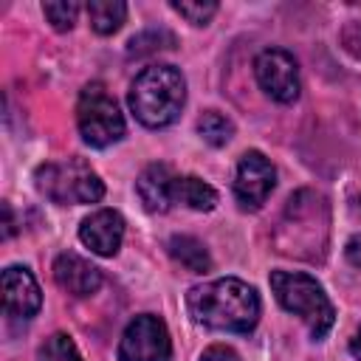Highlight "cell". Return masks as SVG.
I'll return each instance as SVG.
<instances>
[{"label": "cell", "mask_w": 361, "mask_h": 361, "mask_svg": "<svg viewBox=\"0 0 361 361\" xmlns=\"http://www.w3.org/2000/svg\"><path fill=\"white\" fill-rule=\"evenodd\" d=\"M37 361H82V355L76 341L68 333H54L39 344Z\"/></svg>", "instance_id": "cell-18"}, {"label": "cell", "mask_w": 361, "mask_h": 361, "mask_svg": "<svg viewBox=\"0 0 361 361\" xmlns=\"http://www.w3.org/2000/svg\"><path fill=\"white\" fill-rule=\"evenodd\" d=\"M274 186H276L274 164L259 149L243 152V158L237 164V172H234V197H237L240 209L257 212L271 197Z\"/></svg>", "instance_id": "cell-8"}, {"label": "cell", "mask_w": 361, "mask_h": 361, "mask_svg": "<svg viewBox=\"0 0 361 361\" xmlns=\"http://www.w3.org/2000/svg\"><path fill=\"white\" fill-rule=\"evenodd\" d=\"M42 14L48 17V23L56 31H71L73 23H76V14H79V3H73V0H51V3H42Z\"/></svg>", "instance_id": "cell-19"}, {"label": "cell", "mask_w": 361, "mask_h": 361, "mask_svg": "<svg viewBox=\"0 0 361 361\" xmlns=\"http://www.w3.org/2000/svg\"><path fill=\"white\" fill-rule=\"evenodd\" d=\"M76 124H79V135L85 138V144H90L96 149H104V147L121 141L124 133H127L124 116L118 110V102L99 82L87 85L79 93Z\"/></svg>", "instance_id": "cell-5"}, {"label": "cell", "mask_w": 361, "mask_h": 361, "mask_svg": "<svg viewBox=\"0 0 361 361\" xmlns=\"http://www.w3.org/2000/svg\"><path fill=\"white\" fill-rule=\"evenodd\" d=\"M87 20L90 28L102 37L116 34L127 20V3L121 0H90L87 3Z\"/></svg>", "instance_id": "cell-15"}, {"label": "cell", "mask_w": 361, "mask_h": 361, "mask_svg": "<svg viewBox=\"0 0 361 361\" xmlns=\"http://www.w3.org/2000/svg\"><path fill=\"white\" fill-rule=\"evenodd\" d=\"M271 290L288 313L299 316L307 324L313 338L327 336V330L336 322V310L324 288L316 282V276L302 271H271Z\"/></svg>", "instance_id": "cell-3"}, {"label": "cell", "mask_w": 361, "mask_h": 361, "mask_svg": "<svg viewBox=\"0 0 361 361\" xmlns=\"http://www.w3.org/2000/svg\"><path fill=\"white\" fill-rule=\"evenodd\" d=\"M3 212H6V228H3V237H11V234H14V217H11V206L6 203V206H3Z\"/></svg>", "instance_id": "cell-24"}, {"label": "cell", "mask_w": 361, "mask_h": 361, "mask_svg": "<svg viewBox=\"0 0 361 361\" xmlns=\"http://www.w3.org/2000/svg\"><path fill=\"white\" fill-rule=\"evenodd\" d=\"M175 203H183L195 212H212L217 206V189L197 175H178L175 178Z\"/></svg>", "instance_id": "cell-14"}, {"label": "cell", "mask_w": 361, "mask_h": 361, "mask_svg": "<svg viewBox=\"0 0 361 361\" xmlns=\"http://www.w3.org/2000/svg\"><path fill=\"white\" fill-rule=\"evenodd\" d=\"M254 73L259 87L279 104H290L299 99V65L293 59V54L282 51V48H265L257 54L254 59Z\"/></svg>", "instance_id": "cell-7"}, {"label": "cell", "mask_w": 361, "mask_h": 361, "mask_svg": "<svg viewBox=\"0 0 361 361\" xmlns=\"http://www.w3.org/2000/svg\"><path fill=\"white\" fill-rule=\"evenodd\" d=\"M42 305L39 285L25 265L3 268V310L17 319H31Z\"/></svg>", "instance_id": "cell-10"}, {"label": "cell", "mask_w": 361, "mask_h": 361, "mask_svg": "<svg viewBox=\"0 0 361 361\" xmlns=\"http://www.w3.org/2000/svg\"><path fill=\"white\" fill-rule=\"evenodd\" d=\"M186 307L197 324L226 333H251L262 310L257 290L237 276L192 285L186 293Z\"/></svg>", "instance_id": "cell-1"}, {"label": "cell", "mask_w": 361, "mask_h": 361, "mask_svg": "<svg viewBox=\"0 0 361 361\" xmlns=\"http://www.w3.org/2000/svg\"><path fill=\"white\" fill-rule=\"evenodd\" d=\"M197 133H200V138H203L206 144H212V147H223V144L231 141V135H234V124H231V118L223 116L220 110H206V113L197 118Z\"/></svg>", "instance_id": "cell-16"}, {"label": "cell", "mask_w": 361, "mask_h": 361, "mask_svg": "<svg viewBox=\"0 0 361 361\" xmlns=\"http://www.w3.org/2000/svg\"><path fill=\"white\" fill-rule=\"evenodd\" d=\"M172 45H175V34H169L166 28H149V31H141L130 39L127 54L130 56H147V54L169 51Z\"/></svg>", "instance_id": "cell-17"}, {"label": "cell", "mask_w": 361, "mask_h": 361, "mask_svg": "<svg viewBox=\"0 0 361 361\" xmlns=\"http://www.w3.org/2000/svg\"><path fill=\"white\" fill-rule=\"evenodd\" d=\"M175 172L166 166V164H149L138 180H135V189H138V197L144 203L147 212H169L172 203H175Z\"/></svg>", "instance_id": "cell-12"}, {"label": "cell", "mask_w": 361, "mask_h": 361, "mask_svg": "<svg viewBox=\"0 0 361 361\" xmlns=\"http://www.w3.org/2000/svg\"><path fill=\"white\" fill-rule=\"evenodd\" d=\"M79 240L99 257H116L124 240V217L116 209L90 212L79 223Z\"/></svg>", "instance_id": "cell-9"}, {"label": "cell", "mask_w": 361, "mask_h": 361, "mask_svg": "<svg viewBox=\"0 0 361 361\" xmlns=\"http://www.w3.org/2000/svg\"><path fill=\"white\" fill-rule=\"evenodd\" d=\"M37 189L59 203V206H76V203H99L104 197V180L85 158H62L37 166L34 172Z\"/></svg>", "instance_id": "cell-4"}, {"label": "cell", "mask_w": 361, "mask_h": 361, "mask_svg": "<svg viewBox=\"0 0 361 361\" xmlns=\"http://www.w3.org/2000/svg\"><path fill=\"white\" fill-rule=\"evenodd\" d=\"M166 251H169V257H172L183 271H189V274H206V271H212L209 248H206L197 237L175 234V237H169Z\"/></svg>", "instance_id": "cell-13"}, {"label": "cell", "mask_w": 361, "mask_h": 361, "mask_svg": "<svg viewBox=\"0 0 361 361\" xmlns=\"http://www.w3.org/2000/svg\"><path fill=\"white\" fill-rule=\"evenodd\" d=\"M127 104L144 127H169L186 104V79L175 65H149L133 79Z\"/></svg>", "instance_id": "cell-2"}, {"label": "cell", "mask_w": 361, "mask_h": 361, "mask_svg": "<svg viewBox=\"0 0 361 361\" xmlns=\"http://www.w3.org/2000/svg\"><path fill=\"white\" fill-rule=\"evenodd\" d=\"M350 353H353V358L355 361H361V327L355 330V336L350 338Z\"/></svg>", "instance_id": "cell-23"}, {"label": "cell", "mask_w": 361, "mask_h": 361, "mask_svg": "<svg viewBox=\"0 0 361 361\" xmlns=\"http://www.w3.org/2000/svg\"><path fill=\"white\" fill-rule=\"evenodd\" d=\"M197 361H240V355H237L228 344H212V347H206V350L200 353Z\"/></svg>", "instance_id": "cell-21"}, {"label": "cell", "mask_w": 361, "mask_h": 361, "mask_svg": "<svg viewBox=\"0 0 361 361\" xmlns=\"http://www.w3.org/2000/svg\"><path fill=\"white\" fill-rule=\"evenodd\" d=\"M54 279L71 296H90L102 288V271L73 251H65L54 259Z\"/></svg>", "instance_id": "cell-11"}, {"label": "cell", "mask_w": 361, "mask_h": 361, "mask_svg": "<svg viewBox=\"0 0 361 361\" xmlns=\"http://www.w3.org/2000/svg\"><path fill=\"white\" fill-rule=\"evenodd\" d=\"M344 257H347V262H350V265L361 268V231H358V234H353V237L347 240V245H344Z\"/></svg>", "instance_id": "cell-22"}, {"label": "cell", "mask_w": 361, "mask_h": 361, "mask_svg": "<svg viewBox=\"0 0 361 361\" xmlns=\"http://www.w3.org/2000/svg\"><path fill=\"white\" fill-rule=\"evenodd\" d=\"M118 361H172V338L164 319L152 313L135 316L121 333Z\"/></svg>", "instance_id": "cell-6"}, {"label": "cell", "mask_w": 361, "mask_h": 361, "mask_svg": "<svg viewBox=\"0 0 361 361\" xmlns=\"http://www.w3.org/2000/svg\"><path fill=\"white\" fill-rule=\"evenodd\" d=\"M172 11H178L192 25H206L217 14V3H212V0H206V3L203 0H197V3H172Z\"/></svg>", "instance_id": "cell-20"}]
</instances>
